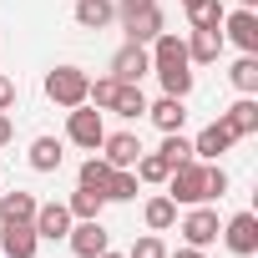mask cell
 I'll use <instances>...</instances> for the list:
<instances>
[{
	"mask_svg": "<svg viewBox=\"0 0 258 258\" xmlns=\"http://www.w3.org/2000/svg\"><path fill=\"white\" fill-rule=\"evenodd\" d=\"M152 71H157V81H162V91L167 96H187L192 91V61H187V41L182 36H157L152 41Z\"/></svg>",
	"mask_w": 258,
	"mask_h": 258,
	"instance_id": "obj_1",
	"label": "cell"
},
{
	"mask_svg": "<svg viewBox=\"0 0 258 258\" xmlns=\"http://www.w3.org/2000/svg\"><path fill=\"white\" fill-rule=\"evenodd\" d=\"M167 198L172 203H187V208H198V203H208V162H182V167H172L167 172Z\"/></svg>",
	"mask_w": 258,
	"mask_h": 258,
	"instance_id": "obj_2",
	"label": "cell"
},
{
	"mask_svg": "<svg viewBox=\"0 0 258 258\" xmlns=\"http://www.w3.org/2000/svg\"><path fill=\"white\" fill-rule=\"evenodd\" d=\"M86 81H91V76H86L81 66H56V71H46V96L71 111V106L86 101Z\"/></svg>",
	"mask_w": 258,
	"mask_h": 258,
	"instance_id": "obj_3",
	"label": "cell"
},
{
	"mask_svg": "<svg viewBox=\"0 0 258 258\" xmlns=\"http://www.w3.org/2000/svg\"><path fill=\"white\" fill-rule=\"evenodd\" d=\"M66 137H71L81 152H96V147H101V137H106V121H101V111H96L91 101L71 106V116H66Z\"/></svg>",
	"mask_w": 258,
	"mask_h": 258,
	"instance_id": "obj_4",
	"label": "cell"
},
{
	"mask_svg": "<svg viewBox=\"0 0 258 258\" xmlns=\"http://www.w3.org/2000/svg\"><path fill=\"white\" fill-rule=\"evenodd\" d=\"M223 41H233L243 56H258V11H228L223 16Z\"/></svg>",
	"mask_w": 258,
	"mask_h": 258,
	"instance_id": "obj_5",
	"label": "cell"
},
{
	"mask_svg": "<svg viewBox=\"0 0 258 258\" xmlns=\"http://www.w3.org/2000/svg\"><path fill=\"white\" fill-rule=\"evenodd\" d=\"M218 233H223V243H228L238 258H253V253H258V218H253V213H233Z\"/></svg>",
	"mask_w": 258,
	"mask_h": 258,
	"instance_id": "obj_6",
	"label": "cell"
},
{
	"mask_svg": "<svg viewBox=\"0 0 258 258\" xmlns=\"http://www.w3.org/2000/svg\"><path fill=\"white\" fill-rule=\"evenodd\" d=\"M66 243H71V253H76V258H96V253H106V248H111V238H106L101 218H81V223L66 233Z\"/></svg>",
	"mask_w": 258,
	"mask_h": 258,
	"instance_id": "obj_7",
	"label": "cell"
},
{
	"mask_svg": "<svg viewBox=\"0 0 258 258\" xmlns=\"http://www.w3.org/2000/svg\"><path fill=\"white\" fill-rule=\"evenodd\" d=\"M96 152H101V162H106V167H137L142 142H137V132H106Z\"/></svg>",
	"mask_w": 258,
	"mask_h": 258,
	"instance_id": "obj_8",
	"label": "cell"
},
{
	"mask_svg": "<svg viewBox=\"0 0 258 258\" xmlns=\"http://www.w3.org/2000/svg\"><path fill=\"white\" fill-rule=\"evenodd\" d=\"M147 71H152V56H147V46H137V41H126V46L111 56V76H116V81H137V86H142Z\"/></svg>",
	"mask_w": 258,
	"mask_h": 258,
	"instance_id": "obj_9",
	"label": "cell"
},
{
	"mask_svg": "<svg viewBox=\"0 0 258 258\" xmlns=\"http://www.w3.org/2000/svg\"><path fill=\"white\" fill-rule=\"evenodd\" d=\"M233 142H238V137L228 132V126H223V116H218V121H208L203 132L192 137V157H198V162H218V157H223Z\"/></svg>",
	"mask_w": 258,
	"mask_h": 258,
	"instance_id": "obj_10",
	"label": "cell"
},
{
	"mask_svg": "<svg viewBox=\"0 0 258 258\" xmlns=\"http://www.w3.org/2000/svg\"><path fill=\"white\" fill-rule=\"evenodd\" d=\"M218 228H223V223H218V213H213V208H203V203L182 218V238H187V248H208V243H218Z\"/></svg>",
	"mask_w": 258,
	"mask_h": 258,
	"instance_id": "obj_11",
	"label": "cell"
},
{
	"mask_svg": "<svg viewBox=\"0 0 258 258\" xmlns=\"http://www.w3.org/2000/svg\"><path fill=\"white\" fill-rule=\"evenodd\" d=\"M0 248H6V258H36L41 248L36 223H0Z\"/></svg>",
	"mask_w": 258,
	"mask_h": 258,
	"instance_id": "obj_12",
	"label": "cell"
},
{
	"mask_svg": "<svg viewBox=\"0 0 258 258\" xmlns=\"http://www.w3.org/2000/svg\"><path fill=\"white\" fill-rule=\"evenodd\" d=\"M126 21V41H137V46H152L157 36H162V11H157V0L152 6H142V11H132V16H121Z\"/></svg>",
	"mask_w": 258,
	"mask_h": 258,
	"instance_id": "obj_13",
	"label": "cell"
},
{
	"mask_svg": "<svg viewBox=\"0 0 258 258\" xmlns=\"http://www.w3.org/2000/svg\"><path fill=\"white\" fill-rule=\"evenodd\" d=\"M31 223H36V238H51V243H56V238L71 233V208H66V203H41Z\"/></svg>",
	"mask_w": 258,
	"mask_h": 258,
	"instance_id": "obj_14",
	"label": "cell"
},
{
	"mask_svg": "<svg viewBox=\"0 0 258 258\" xmlns=\"http://www.w3.org/2000/svg\"><path fill=\"white\" fill-rule=\"evenodd\" d=\"M223 126H228L233 137H253V132H258V101H253V96H238V101L223 111Z\"/></svg>",
	"mask_w": 258,
	"mask_h": 258,
	"instance_id": "obj_15",
	"label": "cell"
},
{
	"mask_svg": "<svg viewBox=\"0 0 258 258\" xmlns=\"http://www.w3.org/2000/svg\"><path fill=\"white\" fill-rule=\"evenodd\" d=\"M106 111H116V116H126V121H137V116H147V96H142V86H137V81H121Z\"/></svg>",
	"mask_w": 258,
	"mask_h": 258,
	"instance_id": "obj_16",
	"label": "cell"
},
{
	"mask_svg": "<svg viewBox=\"0 0 258 258\" xmlns=\"http://www.w3.org/2000/svg\"><path fill=\"white\" fill-rule=\"evenodd\" d=\"M116 21V6L111 0H76V26L81 31H106Z\"/></svg>",
	"mask_w": 258,
	"mask_h": 258,
	"instance_id": "obj_17",
	"label": "cell"
},
{
	"mask_svg": "<svg viewBox=\"0 0 258 258\" xmlns=\"http://www.w3.org/2000/svg\"><path fill=\"white\" fill-rule=\"evenodd\" d=\"M218 56H223V31H192L187 61H192V66H213Z\"/></svg>",
	"mask_w": 258,
	"mask_h": 258,
	"instance_id": "obj_18",
	"label": "cell"
},
{
	"mask_svg": "<svg viewBox=\"0 0 258 258\" xmlns=\"http://www.w3.org/2000/svg\"><path fill=\"white\" fill-rule=\"evenodd\" d=\"M36 208H41V203H36L31 192H21V187H16V192H0V223H31Z\"/></svg>",
	"mask_w": 258,
	"mask_h": 258,
	"instance_id": "obj_19",
	"label": "cell"
},
{
	"mask_svg": "<svg viewBox=\"0 0 258 258\" xmlns=\"http://www.w3.org/2000/svg\"><path fill=\"white\" fill-rule=\"evenodd\" d=\"M147 116L162 126V132H182L187 106H182V96H162V101H152V106H147Z\"/></svg>",
	"mask_w": 258,
	"mask_h": 258,
	"instance_id": "obj_20",
	"label": "cell"
},
{
	"mask_svg": "<svg viewBox=\"0 0 258 258\" xmlns=\"http://www.w3.org/2000/svg\"><path fill=\"white\" fill-rule=\"evenodd\" d=\"M106 203H132L137 198V172L132 167H111V177H106Z\"/></svg>",
	"mask_w": 258,
	"mask_h": 258,
	"instance_id": "obj_21",
	"label": "cell"
},
{
	"mask_svg": "<svg viewBox=\"0 0 258 258\" xmlns=\"http://www.w3.org/2000/svg\"><path fill=\"white\" fill-rule=\"evenodd\" d=\"M61 157H66V152H61L56 137H36V142H31V167H36V172H56Z\"/></svg>",
	"mask_w": 258,
	"mask_h": 258,
	"instance_id": "obj_22",
	"label": "cell"
},
{
	"mask_svg": "<svg viewBox=\"0 0 258 258\" xmlns=\"http://www.w3.org/2000/svg\"><path fill=\"white\" fill-rule=\"evenodd\" d=\"M142 218H147L152 233H167V228L177 223V203H172V198H152V203L142 208Z\"/></svg>",
	"mask_w": 258,
	"mask_h": 258,
	"instance_id": "obj_23",
	"label": "cell"
},
{
	"mask_svg": "<svg viewBox=\"0 0 258 258\" xmlns=\"http://www.w3.org/2000/svg\"><path fill=\"white\" fill-rule=\"evenodd\" d=\"M223 6H218V0H198V6L187 11V21H192V31H223Z\"/></svg>",
	"mask_w": 258,
	"mask_h": 258,
	"instance_id": "obj_24",
	"label": "cell"
},
{
	"mask_svg": "<svg viewBox=\"0 0 258 258\" xmlns=\"http://www.w3.org/2000/svg\"><path fill=\"white\" fill-rule=\"evenodd\" d=\"M228 81H233L243 96H253V91H258V56H238L233 71H228Z\"/></svg>",
	"mask_w": 258,
	"mask_h": 258,
	"instance_id": "obj_25",
	"label": "cell"
},
{
	"mask_svg": "<svg viewBox=\"0 0 258 258\" xmlns=\"http://www.w3.org/2000/svg\"><path fill=\"white\" fill-rule=\"evenodd\" d=\"M157 152H162V162H167V167L192 162V142H187L182 132H162V147H157Z\"/></svg>",
	"mask_w": 258,
	"mask_h": 258,
	"instance_id": "obj_26",
	"label": "cell"
},
{
	"mask_svg": "<svg viewBox=\"0 0 258 258\" xmlns=\"http://www.w3.org/2000/svg\"><path fill=\"white\" fill-rule=\"evenodd\" d=\"M66 208H71V218H101V208H106V198H101L96 187H76Z\"/></svg>",
	"mask_w": 258,
	"mask_h": 258,
	"instance_id": "obj_27",
	"label": "cell"
},
{
	"mask_svg": "<svg viewBox=\"0 0 258 258\" xmlns=\"http://www.w3.org/2000/svg\"><path fill=\"white\" fill-rule=\"evenodd\" d=\"M132 172H137V182H167V172H172V167L162 162V152H142Z\"/></svg>",
	"mask_w": 258,
	"mask_h": 258,
	"instance_id": "obj_28",
	"label": "cell"
},
{
	"mask_svg": "<svg viewBox=\"0 0 258 258\" xmlns=\"http://www.w3.org/2000/svg\"><path fill=\"white\" fill-rule=\"evenodd\" d=\"M116 86H121L116 76H96V81H86V101H91L96 111H106V106H111V96H116Z\"/></svg>",
	"mask_w": 258,
	"mask_h": 258,
	"instance_id": "obj_29",
	"label": "cell"
},
{
	"mask_svg": "<svg viewBox=\"0 0 258 258\" xmlns=\"http://www.w3.org/2000/svg\"><path fill=\"white\" fill-rule=\"evenodd\" d=\"M106 177H111V167H106L101 157H86V162H81V187H96V192H101ZM101 198H106V192H101Z\"/></svg>",
	"mask_w": 258,
	"mask_h": 258,
	"instance_id": "obj_30",
	"label": "cell"
},
{
	"mask_svg": "<svg viewBox=\"0 0 258 258\" xmlns=\"http://www.w3.org/2000/svg\"><path fill=\"white\" fill-rule=\"evenodd\" d=\"M126 258H167V243H162L157 233H147V238L132 243V253H126Z\"/></svg>",
	"mask_w": 258,
	"mask_h": 258,
	"instance_id": "obj_31",
	"label": "cell"
},
{
	"mask_svg": "<svg viewBox=\"0 0 258 258\" xmlns=\"http://www.w3.org/2000/svg\"><path fill=\"white\" fill-rule=\"evenodd\" d=\"M223 192H228V172H223L218 162H208V203H213V198H223Z\"/></svg>",
	"mask_w": 258,
	"mask_h": 258,
	"instance_id": "obj_32",
	"label": "cell"
},
{
	"mask_svg": "<svg viewBox=\"0 0 258 258\" xmlns=\"http://www.w3.org/2000/svg\"><path fill=\"white\" fill-rule=\"evenodd\" d=\"M11 106H16V81L0 71V111H11Z\"/></svg>",
	"mask_w": 258,
	"mask_h": 258,
	"instance_id": "obj_33",
	"label": "cell"
},
{
	"mask_svg": "<svg viewBox=\"0 0 258 258\" xmlns=\"http://www.w3.org/2000/svg\"><path fill=\"white\" fill-rule=\"evenodd\" d=\"M11 137H16V126H11V116H6V111H0V147H6Z\"/></svg>",
	"mask_w": 258,
	"mask_h": 258,
	"instance_id": "obj_34",
	"label": "cell"
},
{
	"mask_svg": "<svg viewBox=\"0 0 258 258\" xmlns=\"http://www.w3.org/2000/svg\"><path fill=\"white\" fill-rule=\"evenodd\" d=\"M142 6H152V0H121V6H116V16H132V11H142Z\"/></svg>",
	"mask_w": 258,
	"mask_h": 258,
	"instance_id": "obj_35",
	"label": "cell"
},
{
	"mask_svg": "<svg viewBox=\"0 0 258 258\" xmlns=\"http://www.w3.org/2000/svg\"><path fill=\"white\" fill-rule=\"evenodd\" d=\"M167 258H203V248H177V253H167Z\"/></svg>",
	"mask_w": 258,
	"mask_h": 258,
	"instance_id": "obj_36",
	"label": "cell"
},
{
	"mask_svg": "<svg viewBox=\"0 0 258 258\" xmlns=\"http://www.w3.org/2000/svg\"><path fill=\"white\" fill-rule=\"evenodd\" d=\"M253 6H258V0H238V11H253Z\"/></svg>",
	"mask_w": 258,
	"mask_h": 258,
	"instance_id": "obj_37",
	"label": "cell"
},
{
	"mask_svg": "<svg viewBox=\"0 0 258 258\" xmlns=\"http://www.w3.org/2000/svg\"><path fill=\"white\" fill-rule=\"evenodd\" d=\"M96 258H126V253H111V248H106V253H96Z\"/></svg>",
	"mask_w": 258,
	"mask_h": 258,
	"instance_id": "obj_38",
	"label": "cell"
},
{
	"mask_svg": "<svg viewBox=\"0 0 258 258\" xmlns=\"http://www.w3.org/2000/svg\"><path fill=\"white\" fill-rule=\"evenodd\" d=\"M177 6H182V11H192V6H198V0H177Z\"/></svg>",
	"mask_w": 258,
	"mask_h": 258,
	"instance_id": "obj_39",
	"label": "cell"
}]
</instances>
